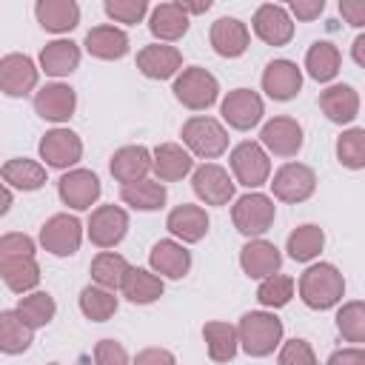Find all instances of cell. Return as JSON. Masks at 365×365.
<instances>
[{"mask_svg":"<svg viewBox=\"0 0 365 365\" xmlns=\"http://www.w3.org/2000/svg\"><path fill=\"white\" fill-rule=\"evenodd\" d=\"M342 294H345V279H342L339 268L331 262H317V265L305 268V274L299 277V297L314 311L334 308L342 299Z\"/></svg>","mask_w":365,"mask_h":365,"instance_id":"1","label":"cell"},{"mask_svg":"<svg viewBox=\"0 0 365 365\" xmlns=\"http://www.w3.org/2000/svg\"><path fill=\"white\" fill-rule=\"evenodd\" d=\"M237 342L248 356H268L282 342V322L268 311H248L237 325Z\"/></svg>","mask_w":365,"mask_h":365,"instance_id":"2","label":"cell"},{"mask_svg":"<svg viewBox=\"0 0 365 365\" xmlns=\"http://www.w3.org/2000/svg\"><path fill=\"white\" fill-rule=\"evenodd\" d=\"M217 94H220V83H217V77H214L208 68H202V66H188V68H182V71L177 74V80H174V97H177L185 108H191V111H202V108L214 106Z\"/></svg>","mask_w":365,"mask_h":365,"instance_id":"3","label":"cell"},{"mask_svg":"<svg viewBox=\"0 0 365 365\" xmlns=\"http://www.w3.org/2000/svg\"><path fill=\"white\" fill-rule=\"evenodd\" d=\"M182 143L191 154L202 160H214L228 148V131L214 117H191L182 123Z\"/></svg>","mask_w":365,"mask_h":365,"instance_id":"4","label":"cell"},{"mask_svg":"<svg viewBox=\"0 0 365 365\" xmlns=\"http://www.w3.org/2000/svg\"><path fill=\"white\" fill-rule=\"evenodd\" d=\"M274 217H277L274 200L265 197V194H257V191L240 197V200L234 202V208H231L234 228H237L240 234H245V237H259V234H265V231L271 228Z\"/></svg>","mask_w":365,"mask_h":365,"instance_id":"5","label":"cell"},{"mask_svg":"<svg viewBox=\"0 0 365 365\" xmlns=\"http://www.w3.org/2000/svg\"><path fill=\"white\" fill-rule=\"evenodd\" d=\"M231 171H234V177H237L240 185L259 188L271 177L268 151L259 143H254V140H245V143L234 145V151H231Z\"/></svg>","mask_w":365,"mask_h":365,"instance_id":"6","label":"cell"},{"mask_svg":"<svg viewBox=\"0 0 365 365\" xmlns=\"http://www.w3.org/2000/svg\"><path fill=\"white\" fill-rule=\"evenodd\" d=\"M83 242V225L71 214H54L40 228V245L54 257H71Z\"/></svg>","mask_w":365,"mask_h":365,"instance_id":"7","label":"cell"},{"mask_svg":"<svg viewBox=\"0 0 365 365\" xmlns=\"http://www.w3.org/2000/svg\"><path fill=\"white\" fill-rule=\"evenodd\" d=\"M100 191H103L100 177H97L94 171H88V168H71V171H66V174L60 177V182H57L60 200H63L68 208H74V211L91 208V205L97 202Z\"/></svg>","mask_w":365,"mask_h":365,"instance_id":"8","label":"cell"},{"mask_svg":"<svg viewBox=\"0 0 365 365\" xmlns=\"http://www.w3.org/2000/svg\"><path fill=\"white\" fill-rule=\"evenodd\" d=\"M220 114H222V120H225L231 128L248 131V128H254V125L262 120V114H265L262 97H259L257 91H251V88H234V91L225 94V100H222V106H220Z\"/></svg>","mask_w":365,"mask_h":365,"instance_id":"9","label":"cell"},{"mask_svg":"<svg viewBox=\"0 0 365 365\" xmlns=\"http://www.w3.org/2000/svg\"><path fill=\"white\" fill-rule=\"evenodd\" d=\"M314 188H317V174L302 163H285L271 180V191L282 202H302L314 194Z\"/></svg>","mask_w":365,"mask_h":365,"instance_id":"10","label":"cell"},{"mask_svg":"<svg viewBox=\"0 0 365 365\" xmlns=\"http://www.w3.org/2000/svg\"><path fill=\"white\" fill-rule=\"evenodd\" d=\"M191 188L205 205H228L234 197V180L217 163H202L191 177Z\"/></svg>","mask_w":365,"mask_h":365,"instance_id":"11","label":"cell"},{"mask_svg":"<svg viewBox=\"0 0 365 365\" xmlns=\"http://www.w3.org/2000/svg\"><path fill=\"white\" fill-rule=\"evenodd\" d=\"M128 231V214L120 205H100L88 217V240L97 248H114Z\"/></svg>","mask_w":365,"mask_h":365,"instance_id":"12","label":"cell"},{"mask_svg":"<svg viewBox=\"0 0 365 365\" xmlns=\"http://www.w3.org/2000/svg\"><path fill=\"white\" fill-rule=\"evenodd\" d=\"M40 68L26 54H6L0 57V91L9 97H26L37 86Z\"/></svg>","mask_w":365,"mask_h":365,"instance_id":"13","label":"cell"},{"mask_svg":"<svg viewBox=\"0 0 365 365\" xmlns=\"http://www.w3.org/2000/svg\"><path fill=\"white\" fill-rule=\"evenodd\" d=\"M302 125L294 117H274L259 131V145L277 157H294L302 148Z\"/></svg>","mask_w":365,"mask_h":365,"instance_id":"14","label":"cell"},{"mask_svg":"<svg viewBox=\"0 0 365 365\" xmlns=\"http://www.w3.org/2000/svg\"><path fill=\"white\" fill-rule=\"evenodd\" d=\"M40 157L51 168H68L83 157V140L71 128H51L40 140Z\"/></svg>","mask_w":365,"mask_h":365,"instance_id":"15","label":"cell"},{"mask_svg":"<svg viewBox=\"0 0 365 365\" xmlns=\"http://www.w3.org/2000/svg\"><path fill=\"white\" fill-rule=\"evenodd\" d=\"M254 34L268 43V46H285L294 37V23L288 17V11L277 3H262L254 11Z\"/></svg>","mask_w":365,"mask_h":365,"instance_id":"16","label":"cell"},{"mask_svg":"<svg viewBox=\"0 0 365 365\" xmlns=\"http://www.w3.org/2000/svg\"><path fill=\"white\" fill-rule=\"evenodd\" d=\"M77 108V94L66 83H48L34 94V111L48 123H66Z\"/></svg>","mask_w":365,"mask_h":365,"instance_id":"17","label":"cell"},{"mask_svg":"<svg viewBox=\"0 0 365 365\" xmlns=\"http://www.w3.org/2000/svg\"><path fill=\"white\" fill-rule=\"evenodd\" d=\"M137 68L148 80H168L182 68V54L174 46L165 43H151L137 51Z\"/></svg>","mask_w":365,"mask_h":365,"instance_id":"18","label":"cell"},{"mask_svg":"<svg viewBox=\"0 0 365 365\" xmlns=\"http://www.w3.org/2000/svg\"><path fill=\"white\" fill-rule=\"evenodd\" d=\"M302 88V71L291 60H271L262 71V91L271 100H291Z\"/></svg>","mask_w":365,"mask_h":365,"instance_id":"19","label":"cell"},{"mask_svg":"<svg viewBox=\"0 0 365 365\" xmlns=\"http://www.w3.org/2000/svg\"><path fill=\"white\" fill-rule=\"evenodd\" d=\"M148 265H151L154 274H160V279L163 277L182 279L191 268V254L177 240H160V242H154V248L148 254Z\"/></svg>","mask_w":365,"mask_h":365,"instance_id":"20","label":"cell"},{"mask_svg":"<svg viewBox=\"0 0 365 365\" xmlns=\"http://www.w3.org/2000/svg\"><path fill=\"white\" fill-rule=\"evenodd\" d=\"M240 265H242V271H245L251 279H265V277H271V274L279 271L282 254H279V248H277L274 242H268V240H251V242H245L242 251H240Z\"/></svg>","mask_w":365,"mask_h":365,"instance_id":"21","label":"cell"},{"mask_svg":"<svg viewBox=\"0 0 365 365\" xmlns=\"http://www.w3.org/2000/svg\"><path fill=\"white\" fill-rule=\"evenodd\" d=\"M108 168H111V177L123 185L145 180V174L151 171V151L145 145H123L111 154Z\"/></svg>","mask_w":365,"mask_h":365,"instance_id":"22","label":"cell"},{"mask_svg":"<svg viewBox=\"0 0 365 365\" xmlns=\"http://www.w3.org/2000/svg\"><path fill=\"white\" fill-rule=\"evenodd\" d=\"M319 108L322 114L336 123V125H345V123H354L356 114H359V94L354 86H328L322 94H319Z\"/></svg>","mask_w":365,"mask_h":365,"instance_id":"23","label":"cell"},{"mask_svg":"<svg viewBox=\"0 0 365 365\" xmlns=\"http://www.w3.org/2000/svg\"><path fill=\"white\" fill-rule=\"evenodd\" d=\"M151 168H154V174H157L160 182H177V180H182L194 168V160H191V154L182 145H177V143H160L151 151Z\"/></svg>","mask_w":365,"mask_h":365,"instance_id":"24","label":"cell"},{"mask_svg":"<svg viewBox=\"0 0 365 365\" xmlns=\"http://www.w3.org/2000/svg\"><path fill=\"white\" fill-rule=\"evenodd\" d=\"M165 228H168L177 240H182V242H200V240L205 237V231H208V214H205V208H200V205L182 202V205H177V208L168 211Z\"/></svg>","mask_w":365,"mask_h":365,"instance_id":"25","label":"cell"},{"mask_svg":"<svg viewBox=\"0 0 365 365\" xmlns=\"http://www.w3.org/2000/svg\"><path fill=\"white\" fill-rule=\"evenodd\" d=\"M251 43V31L237 17H220L211 26V46L220 57H240Z\"/></svg>","mask_w":365,"mask_h":365,"instance_id":"26","label":"cell"},{"mask_svg":"<svg viewBox=\"0 0 365 365\" xmlns=\"http://www.w3.org/2000/svg\"><path fill=\"white\" fill-rule=\"evenodd\" d=\"M34 14H37V23L54 34L71 31L80 23V6L74 0H37Z\"/></svg>","mask_w":365,"mask_h":365,"instance_id":"27","label":"cell"},{"mask_svg":"<svg viewBox=\"0 0 365 365\" xmlns=\"http://www.w3.org/2000/svg\"><path fill=\"white\" fill-rule=\"evenodd\" d=\"M86 51L97 60H120L128 54V37L117 26H94L86 34Z\"/></svg>","mask_w":365,"mask_h":365,"instance_id":"28","label":"cell"},{"mask_svg":"<svg viewBox=\"0 0 365 365\" xmlns=\"http://www.w3.org/2000/svg\"><path fill=\"white\" fill-rule=\"evenodd\" d=\"M148 29L157 40L174 43L188 31V14L180 9V3H160L148 17Z\"/></svg>","mask_w":365,"mask_h":365,"instance_id":"29","label":"cell"},{"mask_svg":"<svg viewBox=\"0 0 365 365\" xmlns=\"http://www.w3.org/2000/svg\"><path fill=\"white\" fill-rule=\"evenodd\" d=\"M123 297L134 305H148L154 299L163 297L165 285L163 279L154 274V271H145V268H128V274L123 277V285H120Z\"/></svg>","mask_w":365,"mask_h":365,"instance_id":"30","label":"cell"},{"mask_svg":"<svg viewBox=\"0 0 365 365\" xmlns=\"http://www.w3.org/2000/svg\"><path fill=\"white\" fill-rule=\"evenodd\" d=\"M80 66V46L74 40H51L40 51V68L51 77H66Z\"/></svg>","mask_w":365,"mask_h":365,"instance_id":"31","label":"cell"},{"mask_svg":"<svg viewBox=\"0 0 365 365\" xmlns=\"http://www.w3.org/2000/svg\"><path fill=\"white\" fill-rule=\"evenodd\" d=\"M202 339H205V348H208V356L214 362H231L237 356V328L231 322H205L202 325Z\"/></svg>","mask_w":365,"mask_h":365,"instance_id":"32","label":"cell"},{"mask_svg":"<svg viewBox=\"0 0 365 365\" xmlns=\"http://www.w3.org/2000/svg\"><path fill=\"white\" fill-rule=\"evenodd\" d=\"M339 66H342V54H339V48H336L334 43H328V40H317V43L308 48V54H305V68H308V74H311L317 83L334 80V77L339 74Z\"/></svg>","mask_w":365,"mask_h":365,"instance_id":"33","label":"cell"},{"mask_svg":"<svg viewBox=\"0 0 365 365\" xmlns=\"http://www.w3.org/2000/svg\"><path fill=\"white\" fill-rule=\"evenodd\" d=\"M3 182H9L11 188L20 191H37L46 182V165H40L37 160H26V157H14L0 168Z\"/></svg>","mask_w":365,"mask_h":365,"instance_id":"34","label":"cell"},{"mask_svg":"<svg viewBox=\"0 0 365 365\" xmlns=\"http://www.w3.org/2000/svg\"><path fill=\"white\" fill-rule=\"evenodd\" d=\"M120 197L125 205L137 208V211H157L165 205V185L160 180H137V182H128L120 188Z\"/></svg>","mask_w":365,"mask_h":365,"instance_id":"35","label":"cell"},{"mask_svg":"<svg viewBox=\"0 0 365 365\" xmlns=\"http://www.w3.org/2000/svg\"><path fill=\"white\" fill-rule=\"evenodd\" d=\"M128 259L117 251H100L94 259H91V279L94 285L106 288V291H117L123 285V277L128 274Z\"/></svg>","mask_w":365,"mask_h":365,"instance_id":"36","label":"cell"},{"mask_svg":"<svg viewBox=\"0 0 365 365\" xmlns=\"http://www.w3.org/2000/svg\"><path fill=\"white\" fill-rule=\"evenodd\" d=\"M17 317L31 328V331H37V328H43V325H48L51 319H54V314H57V305H54V297L51 294H46V291H31V294H23L20 297V302H17Z\"/></svg>","mask_w":365,"mask_h":365,"instance_id":"37","label":"cell"},{"mask_svg":"<svg viewBox=\"0 0 365 365\" xmlns=\"http://www.w3.org/2000/svg\"><path fill=\"white\" fill-rule=\"evenodd\" d=\"M31 328L17 317V311H0V351L17 356L31 345Z\"/></svg>","mask_w":365,"mask_h":365,"instance_id":"38","label":"cell"},{"mask_svg":"<svg viewBox=\"0 0 365 365\" xmlns=\"http://www.w3.org/2000/svg\"><path fill=\"white\" fill-rule=\"evenodd\" d=\"M322 245H325V231H322L319 225H314V222H305V225H299L297 231H291L285 251H288V257L297 259V262H311V259L322 251Z\"/></svg>","mask_w":365,"mask_h":365,"instance_id":"39","label":"cell"},{"mask_svg":"<svg viewBox=\"0 0 365 365\" xmlns=\"http://www.w3.org/2000/svg\"><path fill=\"white\" fill-rule=\"evenodd\" d=\"M80 311L91 322H106L117 314V297H114V291H106L100 285H86L80 291Z\"/></svg>","mask_w":365,"mask_h":365,"instance_id":"40","label":"cell"},{"mask_svg":"<svg viewBox=\"0 0 365 365\" xmlns=\"http://www.w3.org/2000/svg\"><path fill=\"white\" fill-rule=\"evenodd\" d=\"M0 277H3V282L9 285V291H14V294H29V291H34L37 282H40V265H37L34 257H29V259H20V262L9 265L6 271H0Z\"/></svg>","mask_w":365,"mask_h":365,"instance_id":"41","label":"cell"},{"mask_svg":"<svg viewBox=\"0 0 365 365\" xmlns=\"http://www.w3.org/2000/svg\"><path fill=\"white\" fill-rule=\"evenodd\" d=\"M336 157L345 168H365V128H348L336 140Z\"/></svg>","mask_w":365,"mask_h":365,"instance_id":"42","label":"cell"},{"mask_svg":"<svg viewBox=\"0 0 365 365\" xmlns=\"http://www.w3.org/2000/svg\"><path fill=\"white\" fill-rule=\"evenodd\" d=\"M291 297H294V279L285 274H271L257 288V299L265 308H282L291 302Z\"/></svg>","mask_w":365,"mask_h":365,"instance_id":"43","label":"cell"},{"mask_svg":"<svg viewBox=\"0 0 365 365\" xmlns=\"http://www.w3.org/2000/svg\"><path fill=\"white\" fill-rule=\"evenodd\" d=\"M336 328L348 342H365V305L359 299L345 302L336 314Z\"/></svg>","mask_w":365,"mask_h":365,"instance_id":"44","label":"cell"},{"mask_svg":"<svg viewBox=\"0 0 365 365\" xmlns=\"http://www.w3.org/2000/svg\"><path fill=\"white\" fill-rule=\"evenodd\" d=\"M29 257H34V240L29 234L11 231V234L0 237V271H6L9 265H14L20 259H29Z\"/></svg>","mask_w":365,"mask_h":365,"instance_id":"45","label":"cell"},{"mask_svg":"<svg viewBox=\"0 0 365 365\" xmlns=\"http://www.w3.org/2000/svg\"><path fill=\"white\" fill-rule=\"evenodd\" d=\"M106 14L114 20V23H125V26H134L145 17L148 11V3L145 0H106L103 3Z\"/></svg>","mask_w":365,"mask_h":365,"instance_id":"46","label":"cell"},{"mask_svg":"<svg viewBox=\"0 0 365 365\" xmlns=\"http://www.w3.org/2000/svg\"><path fill=\"white\" fill-rule=\"evenodd\" d=\"M279 365H317V354L305 339H288L279 348Z\"/></svg>","mask_w":365,"mask_h":365,"instance_id":"47","label":"cell"},{"mask_svg":"<svg viewBox=\"0 0 365 365\" xmlns=\"http://www.w3.org/2000/svg\"><path fill=\"white\" fill-rule=\"evenodd\" d=\"M94 365H128V354L114 339H100L94 345Z\"/></svg>","mask_w":365,"mask_h":365,"instance_id":"48","label":"cell"},{"mask_svg":"<svg viewBox=\"0 0 365 365\" xmlns=\"http://www.w3.org/2000/svg\"><path fill=\"white\" fill-rule=\"evenodd\" d=\"M134 365H177V359L165 348H143L134 356Z\"/></svg>","mask_w":365,"mask_h":365,"instance_id":"49","label":"cell"},{"mask_svg":"<svg viewBox=\"0 0 365 365\" xmlns=\"http://www.w3.org/2000/svg\"><path fill=\"white\" fill-rule=\"evenodd\" d=\"M322 9H325V3L322 0H294L291 3V11H294V17L297 20H314V17H319L322 14Z\"/></svg>","mask_w":365,"mask_h":365,"instance_id":"50","label":"cell"},{"mask_svg":"<svg viewBox=\"0 0 365 365\" xmlns=\"http://www.w3.org/2000/svg\"><path fill=\"white\" fill-rule=\"evenodd\" d=\"M328 365H365V351L362 348H342L328 356Z\"/></svg>","mask_w":365,"mask_h":365,"instance_id":"51","label":"cell"},{"mask_svg":"<svg viewBox=\"0 0 365 365\" xmlns=\"http://www.w3.org/2000/svg\"><path fill=\"white\" fill-rule=\"evenodd\" d=\"M339 11L345 14V20L351 26H365V3L362 0H342Z\"/></svg>","mask_w":365,"mask_h":365,"instance_id":"52","label":"cell"},{"mask_svg":"<svg viewBox=\"0 0 365 365\" xmlns=\"http://www.w3.org/2000/svg\"><path fill=\"white\" fill-rule=\"evenodd\" d=\"M180 3V9L185 11V14H202V11H208L211 9V0H200V3H185V0H177Z\"/></svg>","mask_w":365,"mask_h":365,"instance_id":"53","label":"cell"},{"mask_svg":"<svg viewBox=\"0 0 365 365\" xmlns=\"http://www.w3.org/2000/svg\"><path fill=\"white\" fill-rule=\"evenodd\" d=\"M354 60H356V66H365V34H359L354 40Z\"/></svg>","mask_w":365,"mask_h":365,"instance_id":"54","label":"cell"},{"mask_svg":"<svg viewBox=\"0 0 365 365\" xmlns=\"http://www.w3.org/2000/svg\"><path fill=\"white\" fill-rule=\"evenodd\" d=\"M9 208H11V191H9V188L0 182V217H3Z\"/></svg>","mask_w":365,"mask_h":365,"instance_id":"55","label":"cell"},{"mask_svg":"<svg viewBox=\"0 0 365 365\" xmlns=\"http://www.w3.org/2000/svg\"><path fill=\"white\" fill-rule=\"evenodd\" d=\"M48 365H57V362H48Z\"/></svg>","mask_w":365,"mask_h":365,"instance_id":"56","label":"cell"}]
</instances>
